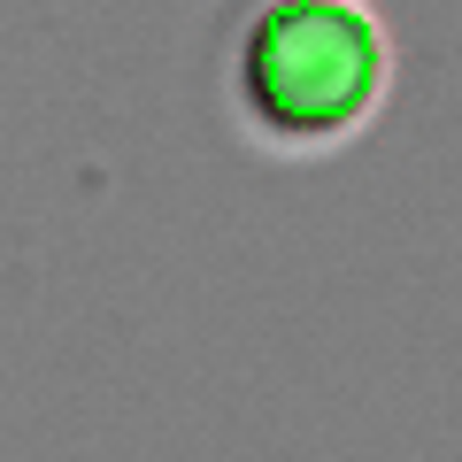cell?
<instances>
[{
  "mask_svg": "<svg viewBox=\"0 0 462 462\" xmlns=\"http://www.w3.org/2000/svg\"><path fill=\"white\" fill-rule=\"evenodd\" d=\"M385 47L346 0H270L239 47V93L278 139H331L378 100Z\"/></svg>",
  "mask_w": 462,
  "mask_h": 462,
  "instance_id": "6da1fadb",
  "label": "cell"
}]
</instances>
